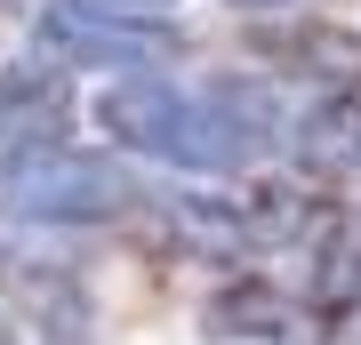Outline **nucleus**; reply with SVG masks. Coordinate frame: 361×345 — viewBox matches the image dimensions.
<instances>
[{
    "instance_id": "1",
    "label": "nucleus",
    "mask_w": 361,
    "mask_h": 345,
    "mask_svg": "<svg viewBox=\"0 0 361 345\" xmlns=\"http://www.w3.org/2000/svg\"><path fill=\"white\" fill-rule=\"evenodd\" d=\"M97 128L121 145L177 169H249L273 145V97L257 80H177V73H137L97 97Z\"/></svg>"
},
{
    "instance_id": "2",
    "label": "nucleus",
    "mask_w": 361,
    "mask_h": 345,
    "mask_svg": "<svg viewBox=\"0 0 361 345\" xmlns=\"http://www.w3.org/2000/svg\"><path fill=\"white\" fill-rule=\"evenodd\" d=\"M121 209H129V185L97 153L32 145V153L0 161V225H97Z\"/></svg>"
},
{
    "instance_id": "3",
    "label": "nucleus",
    "mask_w": 361,
    "mask_h": 345,
    "mask_svg": "<svg viewBox=\"0 0 361 345\" xmlns=\"http://www.w3.org/2000/svg\"><path fill=\"white\" fill-rule=\"evenodd\" d=\"M8 113H25V73H16L8 89H0V121H8ZM56 113H65V89H56V73H49V80H40V113H32V121L49 128Z\"/></svg>"
},
{
    "instance_id": "4",
    "label": "nucleus",
    "mask_w": 361,
    "mask_h": 345,
    "mask_svg": "<svg viewBox=\"0 0 361 345\" xmlns=\"http://www.w3.org/2000/svg\"><path fill=\"white\" fill-rule=\"evenodd\" d=\"M97 8H129V16H153L161 0H97Z\"/></svg>"
},
{
    "instance_id": "5",
    "label": "nucleus",
    "mask_w": 361,
    "mask_h": 345,
    "mask_svg": "<svg viewBox=\"0 0 361 345\" xmlns=\"http://www.w3.org/2000/svg\"><path fill=\"white\" fill-rule=\"evenodd\" d=\"M241 8H281V0H241Z\"/></svg>"
}]
</instances>
